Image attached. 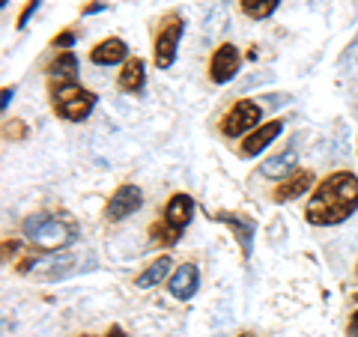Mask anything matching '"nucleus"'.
I'll use <instances>...</instances> for the list:
<instances>
[{
    "label": "nucleus",
    "mask_w": 358,
    "mask_h": 337,
    "mask_svg": "<svg viewBox=\"0 0 358 337\" xmlns=\"http://www.w3.org/2000/svg\"><path fill=\"white\" fill-rule=\"evenodd\" d=\"M358 209V176L350 171L329 173L317 191L310 194L305 206V218L317 227H331L341 224Z\"/></svg>",
    "instance_id": "f257e3e1"
},
{
    "label": "nucleus",
    "mask_w": 358,
    "mask_h": 337,
    "mask_svg": "<svg viewBox=\"0 0 358 337\" xmlns=\"http://www.w3.org/2000/svg\"><path fill=\"white\" fill-rule=\"evenodd\" d=\"M21 230H24L33 248H45V251L63 248V245H69L75 239V224L69 218H51L45 212L24 218Z\"/></svg>",
    "instance_id": "f03ea898"
},
{
    "label": "nucleus",
    "mask_w": 358,
    "mask_h": 337,
    "mask_svg": "<svg viewBox=\"0 0 358 337\" xmlns=\"http://www.w3.org/2000/svg\"><path fill=\"white\" fill-rule=\"evenodd\" d=\"M51 108L63 120L81 122L96 108V93L84 89L78 81H51Z\"/></svg>",
    "instance_id": "7ed1b4c3"
},
{
    "label": "nucleus",
    "mask_w": 358,
    "mask_h": 337,
    "mask_svg": "<svg viewBox=\"0 0 358 337\" xmlns=\"http://www.w3.org/2000/svg\"><path fill=\"white\" fill-rule=\"evenodd\" d=\"M182 27H185V21L176 13H167L162 18V27H159V33H155V42H152V60H155L159 69H171L173 66L176 45H179V39H182Z\"/></svg>",
    "instance_id": "20e7f679"
},
{
    "label": "nucleus",
    "mask_w": 358,
    "mask_h": 337,
    "mask_svg": "<svg viewBox=\"0 0 358 337\" xmlns=\"http://www.w3.org/2000/svg\"><path fill=\"white\" fill-rule=\"evenodd\" d=\"M260 117H263L260 105L251 102V99H239V102L224 114L221 134L224 138H239V134H245V131H254L257 122H260Z\"/></svg>",
    "instance_id": "39448f33"
},
{
    "label": "nucleus",
    "mask_w": 358,
    "mask_h": 337,
    "mask_svg": "<svg viewBox=\"0 0 358 337\" xmlns=\"http://www.w3.org/2000/svg\"><path fill=\"white\" fill-rule=\"evenodd\" d=\"M239 66H242V54H239L236 45H230V42L218 45V48L212 51V63H209L212 84H227L230 78L239 72Z\"/></svg>",
    "instance_id": "423d86ee"
},
{
    "label": "nucleus",
    "mask_w": 358,
    "mask_h": 337,
    "mask_svg": "<svg viewBox=\"0 0 358 337\" xmlns=\"http://www.w3.org/2000/svg\"><path fill=\"white\" fill-rule=\"evenodd\" d=\"M141 206H143L141 188H138V185H120L114 194H110V200H108L105 218H108V221H122V218L134 215V212H138Z\"/></svg>",
    "instance_id": "0eeeda50"
},
{
    "label": "nucleus",
    "mask_w": 358,
    "mask_h": 337,
    "mask_svg": "<svg viewBox=\"0 0 358 337\" xmlns=\"http://www.w3.org/2000/svg\"><path fill=\"white\" fill-rule=\"evenodd\" d=\"M215 221L230 227L233 236H236L239 248H242V257L248 260L251 257V242H254V218H245V215H236V212H215Z\"/></svg>",
    "instance_id": "6e6552de"
},
{
    "label": "nucleus",
    "mask_w": 358,
    "mask_h": 337,
    "mask_svg": "<svg viewBox=\"0 0 358 337\" xmlns=\"http://www.w3.org/2000/svg\"><path fill=\"white\" fill-rule=\"evenodd\" d=\"M310 185H313V171H293L281 185H275L272 200L275 203H289V200H296L299 194H305Z\"/></svg>",
    "instance_id": "1a4fd4ad"
},
{
    "label": "nucleus",
    "mask_w": 358,
    "mask_h": 337,
    "mask_svg": "<svg viewBox=\"0 0 358 337\" xmlns=\"http://www.w3.org/2000/svg\"><path fill=\"white\" fill-rule=\"evenodd\" d=\"M284 129V120H272V122H263V126H257L248 138L242 141V155H257V152H263L268 143H272L278 134H281Z\"/></svg>",
    "instance_id": "9d476101"
},
{
    "label": "nucleus",
    "mask_w": 358,
    "mask_h": 337,
    "mask_svg": "<svg viewBox=\"0 0 358 337\" xmlns=\"http://www.w3.org/2000/svg\"><path fill=\"white\" fill-rule=\"evenodd\" d=\"M197 284H200V272H197V266L194 263H182V266H176V272L171 278V296L173 299H192L197 293Z\"/></svg>",
    "instance_id": "9b49d317"
},
{
    "label": "nucleus",
    "mask_w": 358,
    "mask_h": 337,
    "mask_svg": "<svg viewBox=\"0 0 358 337\" xmlns=\"http://www.w3.org/2000/svg\"><path fill=\"white\" fill-rule=\"evenodd\" d=\"M192 215H194V200L188 197V194H173L171 200H167V206H164V221L171 224V227L185 230L188 221H192Z\"/></svg>",
    "instance_id": "f8f14e48"
},
{
    "label": "nucleus",
    "mask_w": 358,
    "mask_h": 337,
    "mask_svg": "<svg viewBox=\"0 0 358 337\" xmlns=\"http://www.w3.org/2000/svg\"><path fill=\"white\" fill-rule=\"evenodd\" d=\"M296 162H299V150L289 143V147H284L281 152H275L272 159H266L260 164V173L263 176H284V173H293L296 171Z\"/></svg>",
    "instance_id": "ddd939ff"
},
{
    "label": "nucleus",
    "mask_w": 358,
    "mask_h": 337,
    "mask_svg": "<svg viewBox=\"0 0 358 337\" xmlns=\"http://www.w3.org/2000/svg\"><path fill=\"white\" fill-rule=\"evenodd\" d=\"M126 42L122 39H105V42H99L93 51H90V60H93L96 66H114L120 60H126Z\"/></svg>",
    "instance_id": "4468645a"
},
{
    "label": "nucleus",
    "mask_w": 358,
    "mask_h": 337,
    "mask_svg": "<svg viewBox=\"0 0 358 337\" xmlns=\"http://www.w3.org/2000/svg\"><path fill=\"white\" fill-rule=\"evenodd\" d=\"M143 81H147V75H143V60L131 57V60L122 63V69L117 75V84H120L122 93H141Z\"/></svg>",
    "instance_id": "2eb2a0df"
},
{
    "label": "nucleus",
    "mask_w": 358,
    "mask_h": 337,
    "mask_svg": "<svg viewBox=\"0 0 358 337\" xmlns=\"http://www.w3.org/2000/svg\"><path fill=\"white\" fill-rule=\"evenodd\" d=\"M48 75H51V81H75L78 78V57L72 51H60L57 57L48 63Z\"/></svg>",
    "instance_id": "dca6fc26"
},
{
    "label": "nucleus",
    "mask_w": 358,
    "mask_h": 337,
    "mask_svg": "<svg viewBox=\"0 0 358 337\" xmlns=\"http://www.w3.org/2000/svg\"><path fill=\"white\" fill-rule=\"evenodd\" d=\"M171 266H173L171 257H159V260H152L147 268H143L134 284H138L141 289H150V287H155V284H162V280L167 278V272H171Z\"/></svg>",
    "instance_id": "f3484780"
},
{
    "label": "nucleus",
    "mask_w": 358,
    "mask_h": 337,
    "mask_svg": "<svg viewBox=\"0 0 358 337\" xmlns=\"http://www.w3.org/2000/svg\"><path fill=\"white\" fill-rule=\"evenodd\" d=\"M239 3H242V13L248 15V18L263 21V18H268V15L275 13L281 0H239Z\"/></svg>",
    "instance_id": "a211bd4d"
},
{
    "label": "nucleus",
    "mask_w": 358,
    "mask_h": 337,
    "mask_svg": "<svg viewBox=\"0 0 358 337\" xmlns=\"http://www.w3.org/2000/svg\"><path fill=\"white\" fill-rule=\"evenodd\" d=\"M150 236H152V242H155V245H164V248H167V245H176V242H179L182 230L171 227V224L162 218V221H152V224H150Z\"/></svg>",
    "instance_id": "6ab92c4d"
},
{
    "label": "nucleus",
    "mask_w": 358,
    "mask_h": 337,
    "mask_svg": "<svg viewBox=\"0 0 358 337\" xmlns=\"http://www.w3.org/2000/svg\"><path fill=\"white\" fill-rule=\"evenodd\" d=\"M27 138V126L21 120H6L3 122V141H24Z\"/></svg>",
    "instance_id": "aec40b11"
},
{
    "label": "nucleus",
    "mask_w": 358,
    "mask_h": 337,
    "mask_svg": "<svg viewBox=\"0 0 358 337\" xmlns=\"http://www.w3.org/2000/svg\"><path fill=\"white\" fill-rule=\"evenodd\" d=\"M9 254H18V242L15 239H6L3 242V257H9ZM33 263H36V260H33V254L30 257H21V263L15 266V272H30Z\"/></svg>",
    "instance_id": "412c9836"
},
{
    "label": "nucleus",
    "mask_w": 358,
    "mask_h": 337,
    "mask_svg": "<svg viewBox=\"0 0 358 337\" xmlns=\"http://www.w3.org/2000/svg\"><path fill=\"white\" fill-rule=\"evenodd\" d=\"M51 45H54V48H60V51H69L72 45H75V33L66 30V33H60V36H54Z\"/></svg>",
    "instance_id": "4be33fe9"
},
{
    "label": "nucleus",
    "mask_w": 358,
    "mask_h": 337,
    "mask_svg": "<svg viewBox=\"0 0 358 337\" xmlns=\"http://www.w3.org/2000/svg\"><path fill=\"white\" fill-rule=\"evenodd\" d=\"M36 6H39V0H27L24 13H21V15H18V27H24V24H27V18H30L33 13H36Z\"/></svg>",
    "instance_id": "5701e85b"
},
{
    "label": "nucleus",
    "mask_w": 358,
    "mask_h": 337,
    "mask_svg": "<svg viewBox=\"0 0 358 337\" xmlns=\"http://www.w3.org/2000/svg\"><path fill=\"white\" fill-rule=\"evenodd\" d=\"M102 9H105V3H99V0H93V3H87V6L81 9V13H84V15H93V13H102Z\"/></svg>",
    "instance_id": "b1692460"
},
{
    "label": "nucleus",
    "mask_w": 358,
    "mask_h": 337,
    "mask_svg": "<svg viewBox=\"0 0 358 337\" xmlns=\"http://www.w3.org/2000/svg\"><path fill=\"white\" fill-rule=\"evenodd\" d=\"M346 331H350V337H358V310L350 317V329H346Z\"/></svg>",
    "instance_id": "393cba45"
},
{
    "label": "nucleus",
    "mask_w": 358,
    "mask_h": 337,
    "mask_svg": "<svg viewBox=\"0 0 358 337\" xmlns=\"http://www.w3.org/2000/svg\"><path fill=\"white\" fill-rule=\"evenodd\" d=\"M13 93H15V89H13V87H6V89H3V99H0V105L6 108L9 102H13Z\"/></svg>",
    "instance_id": "a878e982"
},
{
    "label": "nucleus",
    "mask_w": 358,
    "mask_h": 337,
    "mask_svg": "<svg viewBox=\"0 0 358 337\" xmlns=\"http://www.w3.org/2000/svg\"><path fill=\"white\" fill-rule=\"evenodd\" d=\"M105 337H126V331H122L120 325H110V329H108V334H105Z\"/></svg>",
    "instance_id": "bb28decb"
},
{
    "label": "nucleus",
    "mask_w": 358,
    "mask_h": 337,
    "mask_svg": "<svg viewBox=\"0 0 358 337\" xmlns=\"http://www.w3.org/2000/svg\"><path fill=\"white\" fill-rule=\"evenodd\" d=\"M355 278H358V266H355Z\"/></svg>",
    "instance_id": "cd10ccee"
},
{
    "label": "nucleus",
    "mask_w": 358,
    "mask_h": 337,
    "mask_svg": "<svg viewBox=\"0 0 358 337\" xmlns=\"http://www.w3.org/2000/svg\"><path fill=\"white\" fill-rule=\"evenodd\" d=\"M239 337H251V334H239Z\"/></svg>",
    "instance_id": "c85d7f7f"
},
{
    "label": "nucleus",
    "mask_w": 358,
    "mask_h": 337,
    "mask_svg": "<svg viewBox=\"0 0 358 337\" xmlns=\"http://www.w3.org/2000/svg\"><path fill=\"white\" fill-rule=\"evenodd\" d=\"M352 299H355V301H358V293H355V296H352Z\"/></svg>",
    "instance_id": "c756f323"
}]
</instances>
